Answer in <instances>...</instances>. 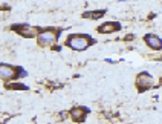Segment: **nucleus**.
I'll list each match as a JSON object with an SVG mask.
<instances>
[{"label":"nucleus","instance_id":"f257e3e1","mask_svg":"<svg viewBox=\"0 0 162 124\" xmlns=\"http://www.w3.org/2000/svg\"><path fill=\"white\" fill-rule=\"evenodd\" d=\"M69 46L75 51H83L89 46V38L84 36H73L69 38Z\"/></svg>","mask_w":162,"mask_h":124},{"label":"nucleus","instance_id":"7ed1b4c3","mask_svg":"<svg viewBox=\"0 0 162 124\" xmlns=\"http://www.w3.org/2000/svg\"><path fill=\"white\" fill-rule=\"evenodd\" d=\"M136 83H138V86H139L141 89H147L153 84V78H151L148 74H139Z\"/></svg>","mask_w":162,"mask_h":124},{"label":"nucleus","instance_id":"423d86ee","mask_svg":"<svg viewBox=\"0 0 162 124\" xmlns=\"http://www.w3.org/2000/svg\"><path fill=\"white\" fill-rule=\"evenodd\" d=\"M72 118L75 120V121H81L83 118H84V109H81V107H75V109H72Z\"/></svg>","mask_w":162,"mask_h":124},{"label":"nucleus","instance_id":"20e7f679","mask_svg":"<svg viewBox=\"0 0 162 124\" xmlns=\"http://www.w3.org/2000/svg\"><path fill=\"white\" fill-rule=\"evenodd\" d=\"M145 41H147V45H148L150 48H153V49H161L162 48V40L156 36H145Z\"/></svg>","mask_w":162,"mask_h":124},{"label":"nucleus","instance_id":"6e6552de","mask_svg":"<svg viewBox=\"0 0 162 124\" xmlns=\"http://www.w3.org/2000/svg\"><path fill=\"white\" fill-rule=\"evenodd\" d=\"M112 28H113V25H110V23H109V25L101 26V28H100V31H101V32H109V31H113Z\"/></svg>","mask_w":162,"mask_h":124},{"label":"nucleus","instance_id":"39448f33","mask_svg":"<svg viewBox=\"0 0 162 124\" xmlns=\"http://www.w3.org/2000/svg\"><path fill=\"white\" fill-rule=\"evenodd\" d=\"M0 75H2V78H3V80H9V78H12V77L16 75V71H14L12 68H9V66L3 64V66L0 68Z\"/></svg>","mask_w":162,"mask_h":124},{"label":"nucleus","instance_id":"0eeeda50","mask_svg":"<svg viewBox=\"0 0 162 124\" xmlns=\"http://www.w3.org/2000/svg\"><path fill=\"white\" fill-rule=\"evenodd\" d=\"M23 29H25V31H21V34H23V36H26V37H32V36H35V31H34L32 28H28V26H25Z\"/></svg>","mask_w":162,"mask_h":124},{"label":"nucleus","instance_id":"f03ea898","mask_svg":"<svg viewBox=\"0 0 162 124\" xmlns=\"http://www.w3.org/2000/svg\"><path fill=\"white\" fill-rule=\"evenodd\" d=\"M55 40H57V34L54 31H44L38 36V41L41 45H52L55 43Z\"/></svg>","mask_w":162,"mask_h":124}]
</instances>
